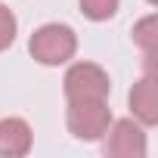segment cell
Returning <instances> with one entry per match:
<instances>
[{
  "label": "cell",
  "instance_id": "7",
  "mask_svg": "<svg viewBox=\"0 0 158 158\" xmlns=\"http://www.w3.org/2000/svg\"><path fill=\"white\" fill-rule=\"evenodd\" d=\"M158 19H155V13H149L146 19H139L136 25H133V44L146 53V59H152V53H155V44H158Z\"/></svg>",
  "mask_w": 158,
  "mask_h": 158
},
{
  "label": "cell",
  "instance_id": "2",
  "mask_svg": "<svg viewBox=\"0 0 158 158\" xmlns=\"http://www.w3.org/2000/svg\"><path fill=\"white\" fill-rule=\"evenodd\" d=\"M65 124H68V133L74 139H81V143H99L102 133L112 124L109 99H77V102H68Z\"/></svg>",
  "mask_w": 158,
  "mask_h": 158
},
{
  "label": "cell",
  "instance_id": "8",
  "mask_svg": "<svg viewBox=\"0 0 158 158\" xmlns=\"http://www.w3.org/2000/svg\"><path fill=\"white\" fill-rule=\"evenodd\" d=\"M118 3L121 0H81V13L90 22H109L118 13Z\"/></svg>",
  "mask_w": 158,
  "mask_h": 158
},
{
  "label": "cell",
  "instance_id": "3",
  "mask_svg": "<svg viewBox=\"0 0 158 158\" xmlns=\"http://www.w3.org/2000/svg\"><path fill=\"white\" fill-rule=\"evenodd\" d=\"M62 90L68 102L77 99H109L112 93V81H109V71L96 62H74L68 65L65 77H62Z\"/></svg>",
  "mask_w": 158,
  "mask_h": 158
},
{
  "label": "cell",
  "instance_id": "9",
  "mask_svg": "<svg viewBox=\"0 0 158 158\" xmlns=\"http://www.w3.org/2000/svg\"><path fill=\"white\" fill-rule=\"evenodd\" d=\"M16 31H19V19H16V13H13L6 3H0V53L13 47Z\"/></svg>",
  "mask_w": 158,
  "mask_h": 158
},
{
  "label": "cell",
  "instance_id": "4",
  "mask_svg": "<svg viewBox=\"0 0 158 158\" xmlns=\"http://www.w3.org/2000/svg\"><path fill=\"white\" fill-rule=\"evenodd\" d=\"M102 152L112 158H143L146 155V127L136 118H121L109 124V130L102 133Z\"/></svg>",
  "mask_w": 158,
  "mask_h": 158
},
{
  "label": "cell",
  "instance_id": "6",
  "mask_svg": "<svg viewBox=\"0 0 158 158\" xmlns=\"http://www.w3.org/2000/svg\"><path fill=\"white\" fill-rule=\"evenodd\" d=\"M130 112H133V118L143 127L158 124V96H155V77L152 74L139 77L133 84V90H130Z\"/></svg>",
  "mask_w": 158,
  "mask_h": 158
},
{
  "label": "cell",
  "instance_id": "5",
  "mask_svg": "<svg viewBox=\"0 0 158 158\" xmlns=\"http://www.w3.org/2000/svg\"><path fill=\"white\" fill-rule=\"evenodd\" d=\"M34 146L31 124L25 118H0V158H22Z\"/></svg>",
  "mask_w": 158,
  "mask_h": 158
},
{
  "label": "cell",
  "instance_id": "1",
  "mask_svg": "<svg viewBox=\"0 0 158 158\" xmlns=\"http://www.w3.org/2000/svg\"><path fill=\"white\" fill-rule=\"evenodd\" d=\"M28 53L34 56V62L47 65V68H56V65H65L74 59L77 53V34L71 25H62V22H47L40 25L31 40H28Z\"/></svg>",
  "mask_w": 158,
  "mask_h": 158
},
{
  "label": "cell",
  "instance_id": "10",
  "mask_svg": "<svg viewBox=\"0 0 158 158\" xmlns=\"http://www.w3.org/2000/svg\"><path fill=\"white\" fill-rule=\"evenodd\" d=\"M146 3H152V6H155V3H158V0H146Z\"/></svg>",
  "mask_w": 158,
  "mask_h": 158
}]
</instances>
